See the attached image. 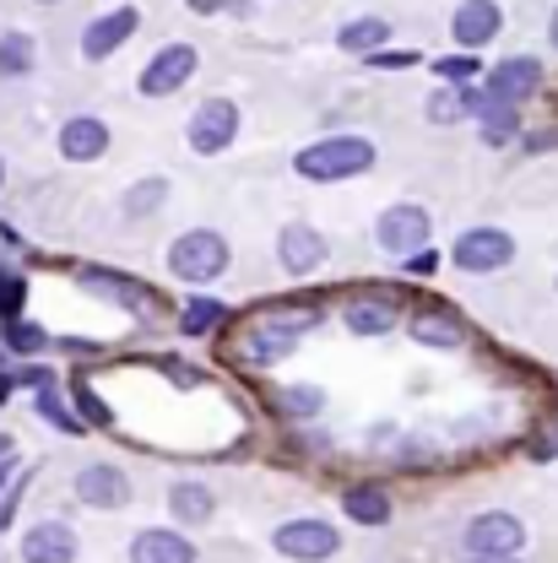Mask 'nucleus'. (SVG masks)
I'll return each mask as SVG.
<instances>
[{
    "label": "nucleus",
    "mask_w": 558,
    "mask_h": 563,
    "mask_svg": "<svg viewBox=\"0 0 558 563\" xmlns=\"http://www.w3.org/2000/svg\"><path fill=\"white\" fill-rule=\"evenodd\" d=\"M374 157H380V146L369 136H326V141H315V146H304V152H293V168L304 179H315V185H337V179L369 174Z\"/></svg>",
    "instance_id": "nucleus-1"
},
{
    "label": "nucleus",
    "mask_w": 558,
    "mask_h": 563,
    "mask_svg": "<svg viewBox=\"0 0 558 563\" xmlns=\"http://www.w3.org/2000/svg\"><path fill=\"white\" fill-rule=\"evenodd\" d=\"M168 272L179 282H217L228 272V239L217 233V228H190V233H179L174 244H168Z\"/></svg>",
    "instance_id": "nucleus-2"
},
{
    "label": "nucleus",
    "mask_w": 558,
    "mask_h": 563,
    "mask_svg": "<svg viewBox=\"0 0 558 563\" xmlns=\"http://www.w3.org/2000/svg\"><path fill=\"white\" fill-rule=\"evenodd\" d=\"M428 239H434V217H428V207H418V201H396V207L380 211V222H374V244H380L385 255H396V261L428 250Z\"/></svg>",
    "instance_id": "nucleus-3"
},
{
    "label": "nucleus",
    "mask_w": 558,
    "mask_h": 563,
    "mask_svg": "<svg viewBox=\"0 0 558 563\" xmlns=\"http://www.w3.org/2000/svg\"><path fill=\"white\" fill-rule=\"evenodd\" d=\"M461 548H467V559H521L526 526H521V515H510V509H489V515H478V520L467 526Z\"/></svg>",
    "instance_id": "nucleus-4"
},
{
    "label": "nucleus",
    "mask_w": 558,
    "mask_h": 563,
    "mask_svg": "<svg viewBox=\"0 0 558 563\" xmlns=\"http://www.w3.org/2000/svg\"><path fill=\"white\" fill-rule=\"evenodd\" d=\"M185 141H190V152H196V157H217V152H228V146L239 141V103H233V98H207V103L190 114Z\"/></svg>",
    "instance_id": "nucleus-5"
},
{
    "label": "nucleus",
    "mask_w": 558,
    "mask_h": 563,
    "mask_svg": "<svg viewBox=\"0 0 558 563\" xmlns=\"http://www.w3.org/2000/svg\"><path fill=\"white\" fill-rule=\"evenodd\" d=\"M450 261L467 272V277H489V272H504L515 261V239L504 228H467L450 250Z\"/></svg>",
    "instance_id": "nucleus-6"
},
{
    "label": "nucleus",
    "mask_w": 558,
    "mask_h": 563,
    "mask_svg": "<svg viewBox=\"0 0 558 563\" xmlns=\"http://www.w3.org/2000/svg\"><path fill=\"white\" fill-rule=\"evenodd\" d=\"M196 66H201V55H196V44H163L152 60H146V70H141V98H174L190 76H196Z\"/></svg>",
    "instance_id": "nucleus-7"
},
{
    "label": "nucleus",
    "mask_w": 558,
    "mask_h": 563,
    "mask_svg": "<svg viewBox=\"0 0 558 563\" xmlns=\"http://www.w3.org/2000/svg\"><path fill=\"white\" fill-rule=\"evenodd\" d=\"M272 548H277L282 559L326 563L342 553V537H337V526H326V520H287V526H277Z\"/></svg>",
    "instance_id": "nucleus-8"
},
{
    "label": "nucleus",
    "mask_w": 558,
    "mask_h": 563,
    "mask_svg": "<svg viewBox=\"0 0 558 563\" xmlns=\"http://www.w3.org/2000/svg\"><path fill=\"white\" fill-rule=\"evenodd\" d=\"M277 261L287 277H309V272H320L326 261H331V244H326V233L320 228H309V222H287L277 233Z\"/></svg>",
    "instance_id": "nucleus-9"
},
{
    "label": "nucleus",
    "mask_w": 558,
    "mask_h": 563,
    "mask_svg": "<svg viewBox=\"0 0 558 563\" xmlns=\"http://www.w3.org/2000/svg\"><path fill=\"white\" fill-rule=\"evenodd\" d=\"M136 27H141L136 5H114V11H103V16H92V22L81 27V55H87V60H109L114 49H125V44L136 38Z\"/></svg>",
    "instance_id": "nucleus-10"
},
{
    "label": "nucleus",
    "mask_w": 558,
    "mask_h": 563,
    "mask_svg": "<svg viewBox=\"0 0 558 563\" xmlns=\"http://www.w3.org/2000/svg\"><path fill=\"white\" fill-rule=\"evenodd\" d=\"M320 314L315 309H304L298 320H266V325H250V336H244V357L255 363V368H266V363H277L287 352L298 347V325H315Z\"/></svg>",
    "instance_id": "nucleus-11"
},
{
    "label": "nucleus",
    "mask_w": 558,
    "mask_h": 563,
    "mask_svg": "<svg viewBox=\"0 0 558 563\" xmlns=\"http://www.w3.org/2000/svg\"><path fill=\"white\" fill-rule=\"evenodd\" d=\"M489 92L499 98V103L521 109L526 98H537V92H543V60H537V55H515V60L493 66L489 70Z\"/></svg>",
    "instance_id": "nucleus-12"
},
{
    "label": "nucleus",
    "mask_w": 558,
    "mask_h": 563,
    "mask_svg": "<svg viewBox=\"0 0 558 563\" xmlns=\"http://www.w3.org/2000/svg\"><path fill=\"white\" fill-rule=\"evenodd\" d=\"M76 498H81L87 509H125V504H131V483H125L120 466L92 461V466L76 472Z\"/></svg>",
    "instance_id": "nucleus-13"
},
{
    "label": "nucleus",
    "mask_w": 558,
    "mask_h": 563,
    "mask_svg": "<svg viewBox=\"0 0 558 563\" xmlns=\"http://www.w3.org/2000/svg\"><path fill=\"white\" fill-rule=\"evenodd\" d=\"M499 27H504L499 0H461L456 16H450V38H456L461 49H483V44H493Z\"/></svg>",
    "instance_id": "nucleus-14"
},
{
    "label": "nucleus",
    "mask_w": 558,
    "mask_h": 563,
    "mask_svg": "<svg viewBox=\"0 0 558 563\" xmlns=\"http://www.w3.org/2000/svg\"><path fill=\"white\" fill-rule=\"evenodd\" d=\"M109 152V125L98 114H76L61 125V157L66 163H98Z\"/></svg>",
    "instance_id": "nucleus-15"
},
{
    "label": "nucleus",
    "mask_w": 558,
    "mask_h": 563,
    "mask_svg": "<svg viewBox=\"0 0 558 563\" xmlns=\"http://www.w3.org/2000/svg\"><path fill=\"white\" fill-rule=\"evenodd\" d=\"M22 559L28 563H76V531L66 520H44L22 537Z\"/></svg>",
    "instance_id": "nucleus-16"
},
{
    "label": "nucleus",
    "mask_w": 558,
    "mask_h": 563,
    "mask_svg": "<svg viewBox=\"0 0 558 563\" xmlns=\"http://www.w3.org/2000/svg\"><path fill=\"white\" fill-rule=\"evenodd\" d=\"M131 563H196V542L179 537V531L152 526V531H141L131 542Z\"/></svg>",
    "instance_id": "nucleus-17"
},
{
    "label": "nucleus",
    "mask_w": 558,
    "mask_h": 563,
    "mask_svg": "<svg viewBox=\"0 0 558 563\" xmlns=\"http://www.w3.org/2000/svg\"><path fill=\"white\" fill-rule=\"evenodd\" d=\"M385 38H391L385 16H352L337 27V49H348V55H374V49H385Z\"/></svg>",
    "instance_id": "nucleus-18"
},
{
    "label": "nucleus",
    "mask_w": 558,
    "mask_h": 563,
    "mask_svg": "<svg viewBox=\"0 0 558 563\" xmlns=\"http://www.w3.org/2000/svg\"><path fill=\"white\" fill-rule=\"evenodd\" d=\"M342 509L358 526H391V493L374 488V483H358V488L342 493Z\"/></svg>",
    "instance_id": "nucleus-19"
},
{
    "label": "nucleus",
    "mask_w": 558,
    "mask_h": 563,
    "mask_svg": "<svg viewBox=\"0 0 558 563\" xmlns=\"http://www.w3.org/2000/svg\"><path fill=\"white\" fill-rule=\"evenodd\" d=\"M342 320H348L352 336H385L396 325V309L385 298H352L348 309H342Z\"/></svg>",
    "instance_id": "nucleus-20"
},
{
    "label": "nucleus",
    "mask_w": 558,
    "mask_h": 563,
    "mask_svg": "<svg viewBox=\"0 0 558 563\" xmlns=\"http://www.w3.org/2000/svg\"><path fill=\"white\" fill-rule=\"evenodd\" d=\"M168 509H174L185 526H207L211 509H217V498H211V488H201V483H174V493H168Z\"/></svg>",
    "instance_id": "nucleus-21"
},
{
    "label": "nucleus",
    "mask_w": 558,
    "mask_h": 563,
    "mask_svg": "<svg viewBox=\"0 0 558 563\" xmlns=\"http://www.w3.org/2000/svg\"><path fill=\"white\" fill-rule=\"evenodd\" d=\"M163 201H168V179H163V174H146V179H136V185L120 196V211H125L131 222H141V217H152Z\"/></svg>",
    "instance_id": "nucleus-22"
},
{
    "label": "nucleus",
    "mask_w": 558,
    "mask_h": 563,
    "mask_svg": "<svg viewBox=\"0 0 558 563\" xmlns=\"http://www.w3.org/2000/svg\"><path fill=\"white\" fill-rule=\"evenodd\" d=\"M39 66V44L28 33H0V76H28Z\"/></svg>",
    "instance_id": "nucleus-23"
},
{
    "label": "nucleus",
    "mask_w": 558,
    "mask_h": 563,
    "mask_svg": "<svg viewBox=\"0 0 558 563\" xmlns=\"http://www.w3.org/2000/svg\"><path fill=\"white\" fill-rule=\"evenodd\" d=\"M413 336L428 342V347H461V342H467V331H461L450 314H418V320H413Z\"/></svg>",
    "instance_id": "nucleus-24"
},
{
    "label": "nucleus",
    "mask_w": 558,
    "mask_h": 563,
    "mask_svg": "<svg viewBox=\"0 0 558 563\" xmlns=\"http://www.w3.org/2000/svg\"><path fill=\"white\" fill-rule=\"evenodd\" d=\"M222 320H228V309H222L217 298H190L185 314H179V331H185V336H207L211 325H222Z\"/></svg>",
    "instance_id": "nucleus-25"
},
{
    "label": "nucleus",
    "mask_w": 558,
    "mask_h": 563,
    "mask_svg": "<svg viewBox=\"0 0 558 563\" xmlns=\"http://www.w3.org/2000/svg\"><path fill=\"white\" fill-rule=\"evenodd\" d=\"M81 282H92L103 298H120V303H131V309H146V292H141V282H131V277H114V272H81Z\"/></svg>",
    "instance_id": "nucleus-26"
},
{
    "label": "nucleus",
    "mask_w": 558,
    "mask_h": 563,
    "mask_svg": "<svg viewBox=\"0 0 558 563\" xmlns=\"http://www.w3.org/2000/svg\"><path fill=\"white\" fill-rule=\"evenodd\" d=\"M282 412L298 422L320 418L326 412V390H315V385H293V390H282Z\"/></svg>",
    "instance_id": "nucleus-27"
},
{
    "label": "nucleus",
    "mask_w": 558,
    "mask_h": 563,
    "mask_svg": "<svg viewBox=\"0 0 558 563\" xmlns=\"http://www.w3.org/2000/svg\"><path fill=\"white\" fill-rule=\"evenodd\" d=\"M428 120H434V125H456V120H467V109H461V87H456V81H445V87L428 98Z\"/></svg>",
    "instance_id": "nucleus-28"
},
{
    "label": "nucleus",
    "mask_w": 558,
    "mask_h": 563,
    "mask_svg": "<svg viewBox=\"0 0 558 563\" xmlns=\"http://www.w3.org/2000/svg\"><path fill=\"white\" fill-rule=\"evenodd\" d=\"M478 49H461V55H445V60H434V76H439V81H456V87H461V81H478Z\"/></svg>",
    "instance_id": "nucleus-29"
},
{
    "label": "nucleus",
    "mask_w": 558,
    "mask_h": 563,
    "mask_svg": "<svg viewBox=\"0 0 558 563\" xmlns=\"http://www.w3.org/2000/svg\"><path fill=\"white\" fill-rule=\"evenodd\" d=\"M6 347H11V352H44V347H50V336H44V325L11 320V325H6Z\"/></svg>",
    "instance_id": "nucleus-30"
},
{
    "label": "nucleus",
    "mask_w": 558,
    "mask_h": 563,
    "mask_svg": "<svg viewBox=\"0 0 558 563\" xmlns=\"http://www.w3.org/2000/svg\"><path fill=\"white\" fill-rule=\"evenodd\" d=\"M39 412H44V418H50V422H55V428H66V433H76V428H81V422H76V418H66V407H61V396L50 390V379L39 385Z\"/></svg>",
    "instance_id": "nucleus-31"
},
{
    "label": "nucleus",
    "mask_w": 558,
    "mask_h": 563,
    "mask_svg": "<svg viewBox=\"0 0 558 563\" xmlns=\"http://www.w3.org/2000/svg\"><path fill=\"white\" fill-rule=\"evenodd\" d=\"M22 298H28V282L11 277V272H0V314H6V320L22 309Z\"/></svg>",
    "instance_id": "nucleus-32"
},
{
    "label": "nucleus",
    "mask_w": 558,
    "mask_h": 563,
    "mask_svg": "<svg viewBox=\"0 0 558 563\" xmlns=\"http://www.w3.org/2000/svg\"><path fill=\"white\" fill-rule=\"evenodd\" d=\"M369 66H380V70H407V66H418V55L413 49H374V55H363Z\"/></svg>",
    "instance_id": "nucleus-33"
},
{
    "label": "nucleus",
    "mask_w": 558,
    "mask_h": 563,
    "mask_svg": "<svg viewBox=\"0 0 558 563\" xmlns=\"http://www.w3.org/2000/svg\"><path fill=\"white\" fill-rule=\"evenodd\" d=\"M76 407H81V412H87L92 422H109V407H103V401H98L87 385H76Z\"/></svg>",
    "instance_id": "nucleus-34"
},
{
    "label": "nucleus",
    "mask_w": 558,
    "mask_h": 563,
    "mask_svg": "<svg viewBox=\"0 0 558 563\" xmlns=\"http://www.w3.org/2000/svg\"><path fill=\"white\" fill-rule=\"evenodd\" d=\"M434 266H439V255H434V250H418V255H407V272H413V277H428Z\"/></svg>",
    "instance_id": "nucleus-35"
},
{
    "label": "nucleus",
    "mask_w": 558,
    "mask_h": 563,
    "mask_svg": "<svg viewBox=\"0 0 558 563\" xmlns=\"http://www.w3.org/2000/svg\"><path fill=\"white\" fill-rule=\"evenodd\" d=\"M548 44H554V55H558V5H554V16H548Z\"/></svg>",
    "instance_id": "nucleus-36"
},
{
    "label": "nucleus",
    "mask_w": 558,
    "mask_h": 563,
    "mask_svg": "<svg viewBox=\"0 0 558 563\" xmlns=\"http://www.w3.org/2000/svg\"><path fill=\"white\" fill-rule=\"evenodd\" d=\"M467 563H521V559H467Z\"/></svg>",
    "instance_id": "nucleus-37"
},
{
    "label": "nucleus",
    "mask_w": 558,
    "mask_h": 563,
    "mask_svg": "<svg viewBox=\"0 0 558 563\" xmlns=\"http://www.w3.org/2000/svg\"><path fill=\"white\" fill-rule=\"evenodd\" d=\"M39 5H55V0H39Z\"/></svg>",
    "instance_id": "nucleus-38"
},
{
    "label": "nucleus",
    "mask_w": 558,
    "mask_h": 563,
    "mask_svg": "<svg viewBox=\"0 0 558 563\" xmlns=\"http://www.w3.org/2000/svg\"><path fill=\"white\" fill-rule=\"evenodd\" d=\"M0 179H6V163H0Z\"/></svg>",
    "instance_id": "nucleus-39"
}]
</instances>
